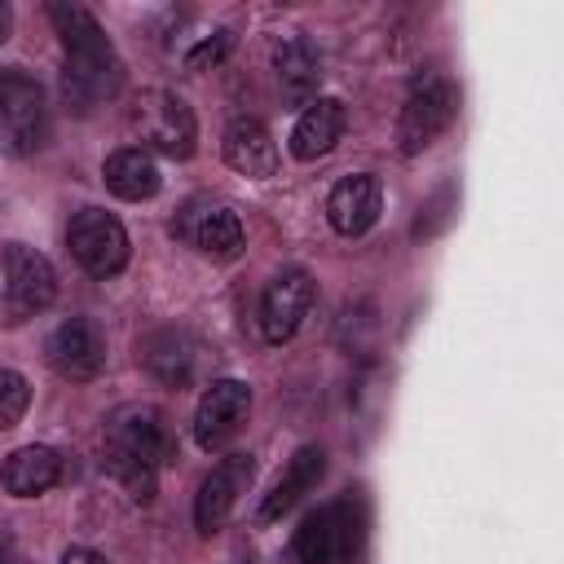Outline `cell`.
Wrapping results in <instances>:
<instances>
[{"instance_id": "24", "label": "cell", "mask_w": 564, "mask_h": 564, "mask_svg": "<svg viewBox=\"0 0 564 564\" xmlns=\"http://www.w3.org/2000/svg\"><path fill=\"white\" fill-rule=\"evenodd\" d=\"M62 564H106L97 551H88V546H70L66 555H62Z\"/></svg>"}, {"instance_id": "22", "label": "cell", "mask_w": 564, "mask_h": 564, "mask_svg": "<svg viewBox=\"0 0 564 564\" xmlns=\"http://www.w3.org/2000/svg\"><path fill=\"white\" fill-rule=\"evenodd\" d=\"M26 401H31L26 379L18 370H0V427H13L26 414Z\"/></svg>"}, {"instance_id": "2", "label": "cell", "mask_w": 564, "mask_h": 564, "mask_svg": "<svg viewBox=\"0 0 564 564\" xmlns=\"http://www.w3.org/2000/svg\"><path fill=\"white\" fill-rule=\"evenodd\" d=\"M101 441H106L110 476L123 480L137 502H150L154 498V476L172 458V432H167L163 414L154 405H141V401L119 405L106 419Z\"/></svg>"}, {"instance_id": "17", "label": "cell", "mask_w": 564, "mask_h": 564, "mask_svg": "<svg viewBox=\"0 0 564 564\" xmlns=\"http://www.w3.org/2000/svg\"><path fill=\"white\" fill-rule=\"evenodd\" d=\"M322 471H326V458H322V449L317 445H304V449H295V458L286 463V471L278 476V485L269 489V498L260 502V511H256V520L260 524H269V520H278L282 511H291L317 480H322Z\"/></svg>"}, {"instance_id": "13", "label": "cell", "mask_w": 564, "mask_h": 564, "mask_svg": "<svg viewBox=\"0 0 564 564\" xmlns=\"http://www.w3.org/2000/svg\"><path fill=\"white\" fill-rule=\"evenodd\" d=\"M181 238H189L212 260H229L242 251V220L225 203H189L181 216Z\"/></svg>"}, {"instance_id": "7", "label": "cell", "mask_w": 564, "mask_h": 564, "mask_svg": "<svg viewBox=\"0 0 564 564\" xmlns=\"http://www.w3.org/2000/svg\"><path fill=\"white\" fill-rule=\"evenodd\" d=\"M44 123H48L44 88L18 66L0 70V141H4V150L31 154L44 141Z\"/></svg>"}, {"instance_id": "8", "label": "cell", "mask_w": 564, "mask_h": 564, "mask_svg": "<svg viewBox=\"0 0 564 564\" xmlns=\"http://www.w3.org/2000/svg\"><path fill=\"white\" fill-rule=\"evenodd\" d=\"M66 238H70V256H75L93 278H110V273H119V269L128 264V234H123V225H119L110 212H101V207L75 212Z\"/></svg>"}, {"instance_id": "21", "label": "cell", "mask_w": 564, "mask_h": 564, "mask_svg": "<svg viewBox=\"0 0 564 564\" xmlns=\"http://www.w3.org/2000/svg\"><path fill=\"white\" fill-rule=\"evenodd\" d=\"M141 361L145 370L159 379V383H185L189 379V366H194V352H189V339L176 335V330H154L145 344H141Z\"/></svg>"}, {"instance_id": "1", "label": "cell", "mask_w": 564, "mask_h": 564, "mask_svg": "<svg viewBox=\"0 0 564 564\" xmlns=\"http://www.w3.org/2000/svg\"><path fill=\"white\" fill-rule=\"evenodd\" d=\"M48 18L66 48V70H62L66 101L75 110H93L97 101H110L123 84V62L106 40V31L97 26V18L84 4H66V0L48 4Z\"/></svg>"}, {"instance_id": "11", "label": "cell", "mask_w": 564, "mask_h": 564, "mask_svg": "<svg viewBox=\"0 0 564 564\" xmlns=\"http://www.w3.org/2000/svg\"><path fill=\"white\" fill-rule=\"evenodd\" d=\"M308 304H313V278L304 269H291V273H278L269 286H264V300H260V330L269 344H282L300 330V322L308 317Z\"/></svg>"}, {"instance_id": "19", "label": "cell", "mask_w": 564, "mask_h": 564, "mask_svg": "<svg viewBox=\"0 0 564 564\" xmlns=\"http://www.w3.org/2000/svg\"><path fill=\"white\" fill-rule=\"evenodd\" d=\"M317 84H322V62L313 53V44L304 35H291L278 48V88L291 106H308L317 101Z\"/></svg>"}, {"instance_id": "4", "label": "cell", "mask_w": 564, "mask_h": 564, "mask_svg": "<svg viewBox=\"0 0 564 564\" xmlns=\"http://www.w3.org/2000/svg\"><path fill=\"white\" fill-rule=\"evenodd\" d=\"M128 128H132V137L141 141V150H159V154H167V159L194 154V137H198L194 110H189L176 93H167V88L141 93V97L132 101V110H128Z\"/></svg>"}, {"instance_id": "25", "label": "cell", "mask_w": 564, "mask_h": 564, "mask_svg": "<svg viewBox=\"0 0 564 564\" xmlns=\"http://www.w3.org/2000/svg\"><path fill=\"white\" fill-rule=\"evenodd\" d=\"M9 26H13V9H9V4L0 0V44L9 40Z\"/></svg>"}, {"instance_id": "18", "label": "cell", "mask_w": 564, "mask_h": 564, "mask_svg": "<svg viewBox=\"0 0 564 564\" xmlns=\"http://www.w3.org/2000/svg\"><path fill=\"white\" fill-rule=\"evenodd\" d=\"M0 480L13 498H35L44 489H53L62 480V458L48 449V445H22L4 458L0 467Z\"/></svg>"}, {"instance_id": "14", "label": "cell", "mask_w": 564, "mask_h": 564, "mask_svg": "<svg viewBox=\"0 0 564 564\" xmlns=\"http://www.w3.org/2000/svg\"><path fill=\"white\" fill-rule=\"evenodd\" d=\"M379 207H383V189H379V181L375 176H344L335 189H330V198H326V216H330V225L339 229V234H348V238H357V234H366L375 220H379Z\"/></svg>"}, {"instance_id": "9", "label": "cell", "mask_w": 564, "mask_h": 564, "mask_svg": "<svg viewBox=\"0 0 564 564\" xmlns=\"http://www.w3.org/2000/svg\"><path fill=\"white\" fill-rule=\"evenodd\" d=\"M247 410H251V388L242 379H216L203 401H198V414H194V436L203 449H220L238 436V427L247 423Z\"/></svg>"}, {"instance_id": "12", "label": "cell", "mask_w": 564, "mask_h": 564, "mask_svg": "<svg viewBox=\"0 0 564 564\" xmlns=\"http://www.w3.org/2000/svg\"><path fill=\"white\" fill-rule=\"evenodd\" d=\"M44 352H48V366H53L62 379H93V375H101V366H106V339H101V330H97L88 317L62 322V326L48 335Z\"/></svg>"}, {"instance_id": "6", "label": "cell", "mask_w": 564, "mask_h": 564, "mask_svg": "<svg viewBox=\"0 0 564 564\" xmlns=\"http://www.w3.org/2000/svg\"><path fill=\"white\" fill-rule=\"evenodd\" d=\"M458 115V88L445 79V75H427L410 88L405 106H401V119H397V145L401 154H419L427 150Z\"/></svg>"}, {"instance_id": "23", "label": "cell", "mask_w": 564, "mask_h": 564, "mask_svg": "<svg viewBox=\"0 0 564 564\" xmlns=\"http://www.w3.org/2000/svg\"><path fill=\"white\" fill-rule=\"evenodd\" d=\"M225 48H229V31H216V35H203L198 40V48H189L185 53V66H207V62H220L225 57Z\"/></svg>"}, {"instance_id": "20", "label": "cell", "mask_w": 564, "mask_h": 564, "mask_svg": "<svg viewBox=\"0 0 564 564\" xmlns=\"http://www.w3.org/2000/svg\"><path fill=\"white\" fill-rule=\"evenodd\" d=\"M101 176H106V189L119 194V198H128V203H141V198H154V194H159V167H154V159H150L145 150H137V145L115 150V154L106 159Z\"/></svg>"}, {"instance_id": "3", "label": "cell", "mask_w": 564, "mask_h": 564, "mask_svg": "<svg viewBox=\"0 0 564 564\" xmlns=\"http://www.w3.org/2000/svg\"><path fill=\"white\" fill-rule=\"evenodd\" d=\"M366 546V507L361 498H335L304 516L295 533L300 564H357Z\"/></svg>"}, {"instance_id": "16", "label": "cell", "mask_w": 564, "mask_h": 564, "mask_svg": "<svg viewBox=\"0 0 564 564\" xmlns=\"http://www.w3.org/2000/svg\"><path fill=\"white\" fill-rule=\"evenodd\" d=\"M225 163L242 176H273L278 172V145L264 123L256 119H234L225 128Z\"/></svg>"}, {"instance_id": "5", "label": "cell", "mask_w": 564, "mask_h": 564, "mask_svg": "<svg viewBox=\"0 0 564 564\" xmlns=\"http://www.w3.org/2000/svg\"><path fill=\"white\" fill-rule=\"evenodd\" d=\"M57 295V273L53 264L31 251L26 242H9L4 247V295H0V322L18 326L26 317H35L40 308H48Z\"/></svg>"}, {"instance_id": "10", "label": "cell", "mask_w": 564, "mask_h": 564, "mask_svg": "<svg viewBox=\"0 0 564 564\" xmlns=\"http://www.w3.org/2000/svg\"><path fill=\"white\" fill-rule=\"evenodd\" d=\"M251 471H256L251 454H229V458H220V463L203 476L198 498H194V524H198V533H216V529L225 524V516L234 511L238 494H247Z\"/></svg>"}, {"instance_id": "15", "label": "cell", "mask_w": 564, "mask_h": 564, "mask_svg": "<svg viewBox=\"0 0 564 564\" xmlns=\"http://www.w3.org/2000/svg\"><path fill=\"white\" fill-rule=\"evenodd\" d=\"M344 123H348L344 101H335V97L308 101L304 115H300L295 128H291V154H295V159H322V154H330L335 141L344 137Z\"/></svg>"}]
</instances>
